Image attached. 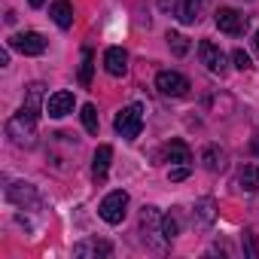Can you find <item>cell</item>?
Here are the masks:
<instances>
[{
	"label": "cell",
	"mask_w": 259,
	"mask_h": 259,
	"mask_svg": "<svg viewBox=\"0 0 259 259\" xmlns=\"http://www.w3.org/2000/svg\"><path fill=\"white\" fill-rule=\"evenodd\" d=\"M92 67H95V55H92V49H85L82 64H79V82L82 85H92Z\"/></svg>",
	"instance_id": "21"
},
{
	"label": "cell",
	"mask_w": 259,
	"mask_h": 259,
	"mask_svg": "<svg viewBox=\"0 0 259 259\" xmlns=\"http://www.w3.org/2000/svg\"><path fill=\"white\" fill-rule=\"evenodd\" d=\"M49 16H52V22L58 25V28H70L73 25V7L67 4V0H55V4L49 7Z\"/></svg>",
	"instance_id": "13"
},
{
	"label": "cell",
	"mask_w": 259,
	"mask_h": 259,
	"mask_svg": "<svg viewBox=\"0 0 259 259\" xmlns=\"http://www.w3.org/2000/svg\"><path fill=\"white\" fill-rule=\"evenodd\" d=\"M28 4H31V7H43V4H46V0H28Z\"/></svg>",
	"instance_id": "26"
},
{
	"label": "cell",
	"mask_w": 259,
	"mask_h": 259,
	"mask_svg": "<svg viewBox=\"0 0 259 259\" xmlns=\"http://www.w3.org/2000/svg\"><path fill=\"white\" fill-rule=\"evenodd\" d=\"M7 198H10V201H16V204L34 201V186H31V183H13V186H10V192H7Z\"/></svg>",
	"instance_id": "16"
},
{
	"label": "cell",
	"mask_w": 259,
	"mask_h": 259,
	"mask_svg": "<svg viewBox=\"0 0 259 259\" xmlns=\"http://www.w3.org/2000/svg\"><path fill=\"white\" fill-rule=\"evenodd\" d=\"M217 28H220L223 34L238 37V34L247 31V16L238 13V10H232V7H223V10H217Z\"/></svg>",
	"instance_id": "5"
},
{
	"label": "cell",
	"mask_w": 259,
	"mask_h": 259,
	"mask_svg": "<svg viewBox=\"0 0 259 259\" xmlns=\"http://www.w3.org/2000/svg\"><path fill=\"white\" fill-rule=\"evenodd\" d=\"M244 250H247L250 259L259 256V247H256V235H253V232H244Z\"/></svg>",
	"instance_id": "24"
},
{
	"label": "cell",
	"mask_w": 259,
	"mask_h": 259,
	"mask_svg": "<svg viewBox=\"0 0 259 259\" xmlns=\"http://www.w3.org/2000/svg\"><path fill=\"white\" fill-rule=\"evenodd\" d=\"M168 177H171V183H177V180H186V177H189V165H180V168H174Z\"/></svg>",
	"instance_id": "25"
},
{
	"label": "cell",
	"mask_w": 259,
	"mask_h": 259,
	"mask_svg": "<svg viewBox=\"0 0 259 259\" xmlns=\"http://www.w3.org/2000/svg\"><path fill=\"white\" fill-rule=\"evenodd\" d=\"M125 210H128V192H125V189H113V192H107L104 201H101V207H98L101 220L110 223V226H119V223L125 220Z\"/></svg>",
	"instance_id": "3"
},
{
	"label": "cell",
	"mask_w": 259,
	"mask_h": 259,
	"mask_svg": "<svg viewBox=\"0 0 259 259\" xmlns=\"http://www.w3.org/2000/svg\"><path fill=\"white\" fill-rule=\"evenodd\" d=\"M73 92H55V95H49V101H46V113L52 116V119H61V116H67V113H73Z\"/></svg>",
	"instance_id": "9"
},
{
	"label": "cell",
	"mask_w": 259,
	"mask_h": 259,
	"mask_svg": "<svg viewBox=\"0 0 259 259\" xmlns=\"http://www.w3.org/2000/svg\"><path fill=\"white\" fill-rule=\"evenodd\" d=\"M238 183H241L244 192H256V189H259V165H247V168L241 171Z\"/></svg>",
	"instance_id": "17"
},
{
	"label": "cell",
	"mask_w": 259,
	"mask_h": 259,
	"mask_svg": "<svg viewBox=\"0 0 259 259\" xmlns=\"http://www.w3.org/2000/svg\"><path fill=\"white\" fill-rule=\"evenodd\" d=\"M113 128H116V135H122L125 141H135L141 135V128H144V104H128L116 113L113 119Z\"/></svg>",
	"instance_id": "2"
},
{
	"label": "cell",
	"mask_w": 259,
	"mask_h": 259,
	"mask_svg": "<svg viewBox=\"0 0 259 259\" xmlns=\"http://www.w3.org/2000/svg\"><path fill=\"white\" fill-rule=\"evenodd\" d=\"M110 162H113V147L101 144V147L95 150V156H92V177H95V183H104V180H107Z\"/></svg>",
	"instance_id": "10"
},
{
	"label": "cell",
	"mask_w": 259,
	"mask_h": 259,
	"mask_svg": "<svg viewBox=\"0 0 259 259\" xmlns=\"http://www.w3.org/2000/svg\"><path fill=\"white\" fill-rule=\"evenodd\" d=\"M110 253H113V244L104 238H85L73 247V256H79V259H98V256H110Z\"/></svg>",
	"instance_id": "8"
},
{
	"label": "cell",
	"mask_w": 259,
	"mask_h": 259,
	"mask_svg": "<svg viewBox=\"0 0 259 259\" xmlns=\"http://www.w3.org/2000/svg\"><path fill=\"white\" fill-rule=\"evenodd\" d=\"M159 235H162L165 241H174V238L180 235V217H177V210H171V213H162Z\"/></svg>",
	"instance_id": "15"
},
{
	"label": "cell",
	"mask_w": 259,
	"mask_h": 259,
	"mask_svg": "<svg viewBox=\"0 0 259 259\" xmlns=\"http://www.w3.org/2000/svg\"><path fill=\"white\" fill-rule=\"evenodd\" d=\"M253 43H256V49H259V31H256V37H253Z\"/></svg>",
	"instance_id": "27"
},
{
	"label": "cell",
	"mask_w": 259,
	"mask_h": 259,
	"mask_svg": "<svg viewBox=\"0 0 259 259\" xmlns=\"http://www.w3.org/2000/svg\"><path fill=\"white\" fill-rule=\"evenodd\" d=\"M232 61H235L238 70H250V67H253V61H250V55H247L244 49H235V52H232Z\"/></svg>",
	"instance_id": "23"
},
{
	"label": "cell",
	"mask_w": 259,
	"mask_h": 259,
	"mask_svg": "<svg viewBox=\"0 0 259 259\" xmlns=\"http://www.w3.org/2000/svg\"><path fill=\"white\" fill-rule=\"evenodd\" d=\"M198 55H201V64L210 70V73H226V55L217 43L210 40H201L198 43Z\"/></svg>",
	"instance_id": "7"
},
{
	"label": "cell",
	"mask_w": 259,
	"mask_h": 259,
	"mask_svg": "<svg viewBox=\"0 0 259 259\" xmlns=\"http://www.w3.org/2000/svg\"><path fill=\"white\" fill-rule=\"evenodd\" d=\"M213 217H217V210H213V201H210V198H204V201L195 204V220H198L201 226H210Z\"/></svg>",
	"instance_id": "19"
},
{
	"label": "cell",
	"mask_w": 259,
	"mask_h": 259,
	"mask_svg": "<svg viewBox=\"0 0 259 259\" xmlns=\"http://www.w3.org/2000/svg\"><path fill=\"white\" fill-rule=\"evenodd\" d=\"M168 46H171L174 55H186L189 52V40L183 34H177V31H168Z\"/></svg>",
	"instance_id": "22"
},
{
	"label": "cell",
	"mask_w": 259,
	"mask_h": 259,
	"mask_svg": "<svg viewBox=\"0 0 259 259\" xmlns=\"http://www.w3.org/2000/svg\"><path fill=\"white\" fill-rule=\"evenodd\" d=\"M104 67H107L110 76H125V73H128V55H125V49L110 46V49L104 52Z\"/></svg>",
	"instance_id": "11"
},
{
	"label": "cell",
	"mask_w": 259,
	"mask_h": 259,
	"mask_svg": "<svg viewBox=\"0 0 259 259\" xmlns=\"http://www.w3.org/2000/svg\"><path fill=\"white\" fill-rule=\"evenodd\" d=\"M82 125H85V132L89 135H98V110H95V104H82Z\"/></svg>",
	"instance_id": "20"
},
{
	"label": "cell",
	"mask_w": 259,
	"mask_h": 259,
	"mask_svg": "<svg viewBox=\"0 0 259 259\" xmlns=\"http://www.w3.org/2000/svg\"><path fill=\"white\" fill-rule=\"evenodd\" d=\"M156 89L168 98H183L189 92V79L177 70H159L156 73Z\"/></svg>",
	"instance_id": "4"
},
{
	"label": "cell",
	"mask_w": 259,
	"mask_h": 259,
	"mask_svg": "<svg viewBox=\"0 0 259 259\" xmlns=\"http://www.w3.org/2000/svg\"><path fill=\"white\" fill-rule=\"evenodd\" d=\"M13 49H19L22 55H43L46 52V37L37 34V31H25V34H16L10 40Z\"/></svg>",
	"instance_id": "6"
},
{
	"label": "cell",
	"mask_w": 259,
	"mask_h": 259,
	"mask_svg": "<svg viewBox=\"0 0 259 259\" xmlns=\"http://www.w3.org/2000/svg\"><path fill=\"white\" fill-rule=\"evenodd\" d=\"M165 159H168L171 165H192V150H189L183 141H171V144L165 147Z\"/></svg>",
	"instance_id": "12"
},
{
	"label": "cell",
	"mask_w": 259,
	"mask_h": 259,
	"mask_svg": "<svg viewBox=\"0 0 259 259\" xmlns=\"http://www.w3.org/2000/svg\"><path fill=\"white\" fill-rule=\"evenodd\" d=\"M34 132H37V110H31V107H22V110L7 122V135H10L13 144H19V147L34 144Z\"/></svg>",
	"instance_id": "1"
},
{
	"label": "cell",
	"mask_w": 259,
	"mask_h": 259,
	"mask_svg": "<svg viewBox=\"0 0 259 259\" xmlns=\"http://www.w3.org/2000/svg\"><path fill=\"white\" fill-rule=\"evenodd\" d=\"M201 162H204L207 171H220V168H223V150H220V147H207V150L201 153Z\"/></svg>",
	"instance_id": "18"
},
{
	"label": "cell",
	"mask_w": 259,
	"mask_h": 259,
	"mask_svg": "<svg viewBox=\"0 0 259 259\" xmlns=\"http://www.w3.org/2000/svg\"><path fill=\"white\" fill-rule=\"evenodd\" d=\"M201 7H204V0H183V4L177 7V19L183 25H195L198 16H201Z\"/></svg>",
	"instance_id": "14"
}]
</instances>
